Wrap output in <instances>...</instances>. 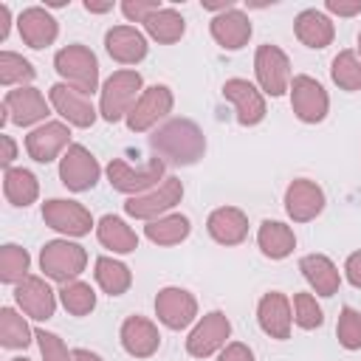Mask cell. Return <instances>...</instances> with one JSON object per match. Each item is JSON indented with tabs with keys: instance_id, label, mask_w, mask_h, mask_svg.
Instances as JSON below:
<instances>
[{
	"instance_id": "obj_31",
	"label": "cell",
	"mask_w": 361,
	"mask_h": 361,
	"mask_svg": "<svg viewBox=\"0 0 361 361\" xmlns=\"http://www.w3.org/2000/svg\"><path fill=\"white\" fill-rule=\"evenodd\" d=\"M189 231H192L189 217H186V214H178V212L164 214V217H158V220H149V223L144 226L147 240L155 243V245H178V243H183V240L189 237Z\"/></svg>"
},
{
	"instance_id": "obj_5",
	"label": "cell",
	"mask_w": 361,
	"mask_h": 361,
	"mask_svg": "<svg viewBox=\"0 0 361 361\" xmlns=\"http://www.w3.org/2000/svg\"><path fill=\"white\" fill-rule=\"evenodd\" d=\"M164 169H166V164L161 158H149L141 166H130L127 161L113 158L107 164V180L116 192H124V195L135 197V195H144L147 189H155L158 180L164 178Z\"/></svg>"
},
{
	"instance_id": "obj_47",
	"label": "cell",
	"mask_w": 361,
	"mask_h": 361,
	"mask_svg": "<svg viewBox=\"0 0 361 361\" xmlns=\"http://www.w3.org/2000/svg\"><path fill=\"white\" fill-rule=\"evenodd\" d=\"M8 28H11V8L6 3H0V39L8 37Z\"/></svg>"
},
{
	"instance_id": "obj_4",
	"label": "cell",
	"mask_w": 361,
	"mask_h": 361,
	"mask_svg": "<svg viewBox=\"0 0 361 361\" xmlns=\"http://www.w3.org/2000/svg\"><path fill=\"white\" fill-rule=\"evenodd\" d=\"M87 265V251L79 245V243H71L68 237L65 240H48L39 251V268L48 279L65 285V282H73Z\"/></svg>"
},
{
	"instance_id": "obj_14",
	"label": "cell",
	"mask_w": 361,
	"mask_h": 361,
	"mask_svg": "<svg viewBox=\"0 0 361 361\" xmlns=\"http://www.w3.org/2000/svg\"><path fill=\"white\" fill-rule=\"evenodd\" d=\"M48 102H51V107H54L68 124L82 127V130H85V127H93V121H96V116H99V110L93 107L90 96L82 93V90H76V87H71V85H65V82L51 85Z\"/></svg>"
},
{
	"instance_id": "obj_38",
	"label": "cell",
	"mask_w": 361,
	"mask_h": 361,
	"mask_svg": "<svg viewBox=\"0 0 361 361\" xmlns=\"http://www.w3.org/2000/svg\"><path fill=\"white\" fill-rule=\"evenodd\" d=\"M37 76L34 65L28 59H23L14 51H0V85L3 87H25L31 79Z\"/></svg>"
},
{
	"instance_id": "obj_7",
	"label": "cell",
	"mask_w": 361,
	"mask_h": 361,
	"mask_svg": "<svg viewBox=\"0 0 361 361\" xmlns=\"http://www.w3.org/2000/svg\"><path fill=\"white\" fill-rule=\"evenodd\" d=\"M183 197V183L178 178H164L152 192H144V195H135L124 203V212L135 220H158L164 217L172 206H178Z\"/></svg>"
},
{
	"instance_id": "obj_17",
	"label": "cell",
	"mask_w": 361,
	"mask_h": 361,
	"mask_svg": "<svg viewBox=\"0 0 361 361\" xmlns=\"http://www.w3.org/2000/svg\"><path fill=\"white\" fill-rule=\"evenodd\" d=\"M71 147V130L65 121H45L25 135V152L37 164H51Z\"/></svg>"
},
{
	"instance_id": "obj_23",
	"label": "cell",
	"mask_w": 361,
	"mask_h": 361,
	"mask_svg": "<svg viewBox=\"0 0 361 361\" xmlns=\"http://www.w3.org/2000/svg\"><path fill=\"white\" fill-rule=\"evenodd\" d=\"M209 31L214 37V42L226 51H240L243 45H248L251 39V20L245 11L240 8H228L223 14H214L209 23Z\"/></svg>"
},
{
	"instance_id": "obj_35",
	"label": "cell",
	"mask_w": 361,
	"mask_h": 361,
	"mask_svg": "<svg viewBox=\"0 0 361 361\" xmlns=\"http://www.w3.org/2000/svg\"><path fill=\"white\" fill-rule=\"evenodd\" d=\"M330 79L347 93L361 90V56L355 51H350V48L338 51L333 56V62H330Z\"/></svg>"
},
{
	"instance_id": "obj_44",
	"label": "cell",
	"mask_w": 361,
	"mask_h": 361,
	"mask_svg": "<svg viewBox=\"0 0 361 361\" xmlns=\"http://www.w3.org/2000/svg\"><path fill=\"white\" fill-rule=\"evenodd\" d=\"M324 8L338 17H355V14H361V0H327Z\"/></svg>"
},
{
	"instance_id": "obj_45",
	"label": "cell",
	"mask_w": 361,
	"mask_h": 361,
	"mask_svg": "<svg viewBox=\"0 0 361 361\" xmlns=\"http://www.w3.org/2000/svg\"><path fill=\"white\" fill-rule=\"evenodd\" d=\"M344 274H347V282L353 288H361V251H353L344 262Z\"/></svg>"
},
{
	"instance_id": "obj_18",
	"label": "cell",
	"mask_w": 361,
	"mask_h": 361,
	"mask_svg": "<svg viewBox=\"0 0 361 361\" xmlns=\"http://www.w3.org/2000/svg\"><path fill=\"white\" fill-rule=\"evenodd\" d=\"M223 96L234 104V113H237V121L243 127H254L265 118L268 107H265V96L262 90L248 82V79H226L223 85Z\"/></svg>"
},
{
	"instance_id": "obj_39",
	"label": "cell",
	"mask_w": 361,
	"mask_h": 361,
	"mask_svg": "<svg viewBox=\"0 0 361 361\" xmlns=\"http://www.w3.org/2000/svg\"><path fill=\"white\" fill-rule=\"evenodd\" d=\"M336 336H338V344L344 350H361V310H355L350 305L341 307Z\"/></svg>"
},
{
	"instance_id": "obj_29",
	"label": "cell",
	"mask_w": 361,
	"mask_h": 361,
	"mask_svg": "<svg viewBox=\"0 0 361 361\" xmlns=\"http://www.w3.org/2000/svg\"><path fill=\"white\" fill-rule=\"evenodd\" d=\"M3 195L11 206L25 209L39 197V180L31 169H23V166L3 169Z\"/></svg>"
},
{
	"instance_id": "obj_37",
	"label": "cell",
	"mask_w": 361,
	"mask_h": 361,
	"mask_svg": "<svg viewBox=\"0 0 361 361\" xmlns=\"http://www.w3.org/2000/svg\"><path fill=\"white\" fill-rule=\"evenodd\" d=\"M28 265H31V257L25 248L14 245V243H6L0 248V282L6 285H17L28 276Z\"/></svg>"
},
{
	"instance_id": "obj_22",
	"label": "cell",
	"mask_w": 361,
	"mask_h": 361,
	"mask_svg": "<svg viewBox=\"0 0 361 361\" xmlns=\"http://www.w3.org/2000/svg\"><path fill=\"white\" fill-rule=\"evenodd\" d=\"M17 28H20V37L28 48L39 51V48H48L54 45L56 34H59V23L54 20V14L42 6H28L23 8V14L17 17Z\"/></svg>"
},
{
	"instance_id": "obj_32",
	"label": "cell",
	"mask_w": 361,
	"mask_h": 361,
	"mask_svg": "<svg viewBox=\"0 0 361 361\" xmlns=\"http://www.w3.org/2000/svg\"><path fill=\"white\" fill-rule=\"evenodd\" d=\"M144 28H147V34H149L155 42H161V45H172V42H178V39L183 37V31H186V20H183L180 11H175V8H169V6H161L155 14L147 17Z\"/></svg>"
},
{
	"instance_id": "obj_20",
	"label": "cell",
	"mask_w": 361,
	"mask_h": 361,
	"mask_svg": "<svg viewBox=\"0 0 361 361\" xmlns=\"http://www.w3.org/2000/svg\"><path fill=\"white\" fill-rule=\"evenodd\" d=\"M14 299L20 305V310L37 322H48L56 310V293L51 290V285L42 276H25L23 282L14 285Z\"/></svg>"
},
{
	"instance_id": "obj_34",
	"label": "cell",
	"mask_w": 361,
	"mask_h": 361,
	"mask_svg": "<svg viewBox=\"0 0 361 361\" xmlns=\"http://www.w3.org/2000/svg\"><path fill=\"white\" fill-rule=\"evenodd\" d=\"M34 338V330L28 327L25 316H20L14 307H0V344L6 350H25Z\"/></svg>"
},
{
	"instance_id": "obj_42",
	"label": "cell",
	"mask_w": 361,
	"mask_h": 361,
	"mask_svg": "<svg viewBox=\"0 0 361 361\" xmlns=\"http://www.w3.org/2000/svg\"><path fill=\"white\" fill-rule=\"evenodd\" d=\"M161 8L158 0H124L121 3V14L130 20V23H147L149 14H155Z\"/></svg>"
},
{
	"instance_id": "obj_33",
	"label": "cell",
	"mask_w": 361,
	"mask_h": 361,
	"mask_svg": "<svg viewBox=\"0 0 361 361\" xmlns=\"http://www.w3.org/2000/svg\"><path fill=\"white\" fill-rule=\"evenodd\" d=\"M93 276H96L99 288H102L107 296H121V293H127L130 285H133V274H130V268H127L124 262L113 259V257H99V259H96V271H93Z\"/></svg>"
},
{
	"instance_id": "obj_21",
	"label": "cell",
	"mask_w": 361,
	"mask_h": 361,
	"mask_svg": "<svg viewBox=\"0 0 361 361\" xmlns=\"http://www.w3.org/2000/svg\"><path fill=\"white\" fill-rule=\"evenodd\" d=\"M118 338H121L124 353L133 355V358H149V355H155L158 347H161L158 324L149 322L147 316H127V319L121 322Z\"/></svg>"
},
{
	"instance_id": "obj_50",
	"label": "cell",
	"mask_w": 361,
	"mask_h": 361,
	"mask_svg": "<svg viewBox=\"0 0 361 361\" xmlns=\"http://www.w3.org/2000/svg\"><path fill=\"white\" fill-rule=\"evenodd\" d=\"M358 54H361V31H358Z\"/></svg>"
},
{
	"instance_id": "obj_49",
	"label": "cell",
	"mask_w": 361,
	"mask_h": 361,
	"mask_svg": "<svg viewBox=\"0 0 361 361\" xmlns=\"http://www.w3.org/2000/svg\"><path fill=\"white\" fill-rule=\"evenodd\" d=\"M85 8L93 11V14H104V11L113 8V3H93V0H85Z\"/></svg>"
},
{
	"instance_id": "obj_24",
	"label": "cell",
	"mask_w": 361,
	"mask_h": 361,
	"mask_svg": "<svg viewBox=\"0 0 361 361\" xmlns=\"http://www.w3.org/2000/svg\"><path fill=\"white\" fill-rule=\"evenodd\" d=\"M104 48L107 54L121 62V65H138L147 56V37L135 25H113L104 34Z\"/></svg>"
},
{
	"instance_id": "obj_16",
	"label": "cell",
	"mask_w": 361,
	"mask_h": 361,
	"mask_svg": "<svg viewBox=\"0 0 361 361\" xmlns=\"http://www.w3.org/2000/svg\"><path fill=\"white\" fill-rule=\"evenodd\" d=\"M324 189L316 180L296 178L285 189V212L293 223H310L324 212Z\"/></svg>"
},
{
	"instance_id": "obj_48",
	"label": "cell",
	"mask_w": 361,
	"mask_h": 361,
	"mask_svg": "<svg viewBox=\"0 0 361 361\" xmlns=\"http://www.w3.org/2000/svg\"><path fill=\"white\" fill-rule=\"evenodd\" d=\"M73 361H104V358L99 353H90V350L79 347V350H73Z\"/></svg>"
},
{
	"instance_id": "obj_3",
	"label": "cell",
	"mask_w": 361,
	"mask_h": 361,
	"mask_svg": "<svg viewBox=\"0 0 361 361\" xmlns=\"http://www.w3.org/2000/svg\"><path fill=\"white\" fill-rule=\"evenodd\" d=\"M54 68H56V73L62 76L65 85H71V87H76L87 96L99 87V59L82 42L59 48L56 56H54Z\"/></svg>"
},
{
	"instance_id": "obj_46",
	"label": "cell",
	"mask_w": 361,
	"mask_h": 361,
	"mask_svg": "<svg viewBox=\"0 0 361 361\" xmlns=\"http://www.w3.org/2000/svg\"><path fill=\"white\" fill-rule=\"evenodd\" d=\"M0 147H3L0 166H3V169H11V164H14V158H17V144H14V138L6 135V133H0Z\"/></svg>"
},
{
	"instance_id": "obj_12",
	"label": "cell",
	"mask_w": 361,
	"mask_h": 361,
	"mask_svg": "<svg viewBox=\"0 0 361 361\" xmlns=\"http://www.w3.org/2000/svg\"><path fill=\"white\" fill-rule=\"evenodd\" d=\"M172 104H175V96L166 85H152V87H144V93L138 96V102L133 104V110L127 113V127L133 133H147L152 130L161 118H166L172 113Z\"/></svg>"
},
{
	"instance_id": "obj_51",
	"label": "cell",
	"mask_w": 361,
	"mask_h": 361,
	"mask_svg": "<svg viewBox=\"0 0 361 361\" xmlns=\"http://www.w3.org/2000/svg\"><path fill=\"white\" fill-rule=\"evenodd\" d=\"M11 361H31V358H11Z\"/></svg>"
},
{
	"instance_id": "obj_43",
	"label": "cell",
	"mask_w": 361,
	"mask_h": 361,
	"mask_svg": "<svg viewBox=\"0 0 361 361\" xmlns=\"http://www.w3.org/2000/svg\"><path fill=\"white\" fill-rule=\"evenodd\" d=\"M217 361H254V350L248 344H243V341H228L220 350Z\"/></svg>"
},
{
	"instance_id": "obj_15",
	"label": "cell",
	"mask_w": 361,
	"mask_h": 361,
	"mask_svg": "<svg viewBox=\"0 0 361 361\" xmlns=\"http://www.w3.org/2000/svg\"><path fill=\"white\" fill-rule=\"evenodd\" d=\"M155 316L169 330H183L197 319V299L186 288H161L155 296Z\"/></svg>"
},
{
	"instance_id": "obj_26",
	"label": "cell",
	"mask_w": 361,
	"mask_h": 361,
	"mask_svg": "<svg viewBox=\"0 0 361 361\" xmlns=\"http://www.w3.org/2000/svg\"><path fill=\"white\" fill-rule=\"evenodd\" d=\"M299 271L302 276L307 279L310 290L316 296H333L338 293V285H341V274L336 268V262L324 254H305L299 259Z\"/></svg>"
},
{
	"instance_id": "obj_8",
	"label": "cell",
	"mask_w": 361,
	"mask_h": 361,
	"mask_svg": "<svg viewBox=\"0 0 361 361\" xmlns=\"http://www.w3.org/2000/svg\"><path fill=\"white\" fill-rule=\"evenodd\" d=\"M42 220L54 231L65 237H85L93 228V214L87 206L79 200H65V197H51L42 203Z\"/></svg>"
},
{
	"instance_id": "obj_28",
	"label": "cell",
	"mask_w": 361,
	"mask_h": 361,
	"mask_svg": "<svg viewBox=\"0 0 361 361\" xmlns=\"http://www.w3.org/2000/svg\"><path fill=\"white\" fill-rule=\"evenodd\" d=\"M257 245L268 259H285L296 248V234L282 220H262L257 231Z\"/></svg>"
},
{
	"instance_id": "obj_9",
	"label": "cell",
	"mask_w": 361,
	"mask_h": 361,
	"mask_svg": "<svg viewBox=\"0 0 361 361\" xmlns=\"http://www.w3.org/2000/svg\"><path fill=\"white\" fill-rule=\"evenodd\" d=\"M290 107L299 121L319 124V121H324V116L330 110V96L322 87V82H316L307 73H299L290 79Z\"/></svg>"
},
{
	"instance_id": "obj_6",
	"label": "cell",
	"mask_w": 361,
	"mask_h": 361,
	"mask_svg": "<svg viewBox=\"0 0 361 361\" xmlns=\"http://www.w3.org/2000/svg\"><path fill=\"white\" fill-rule=\"evenodd\" d=\"M254 73H257L262 93H268V96H282L285 90H290V59L279 45L265 42L257 48Z\"/></svg>"
},
{
	"instance_id": "obj_11",
	"label": "cell",
	"mask_w": 361,
	"mask_h": 361,
	"mask_svg": "<svg viewBox=\"0 0 361 361\" xmlns=\"http://www.w3.org/2000/svg\"><path fill=\"white\" fill-rule=\"evenodd\" d=\"M231 336V322H228V316L223 313V310H209L195 327H192V333H189V338H186V353L192 355V358H209V355H214L217 350H223Z\"/></svg>"
},
{
	"instance_id": "obj_10",
	"label": "cell",
	"mask_w": 361,
	"mask_h": 361,
	"mask_svg": "<svg viewBox=\"0 0 361 361\" xmlns=\"http://www.w3.org/2000/svg\"><path fill=\"white\" fill-rule=\"evenodd\" d=\"M99 175H102L99 161L82 144H71L65 149V155L59 158V180L71 192H87V189H93L99 183Z\"/></svg>"
},
{
	"instance_id": "obj_19",
	"label": "cell",
	"mask_w": 361,
	"mask_h": 361,
	"mask_svg": "<svg viewBox=\"0 0 361 361\" xmlns=\"http://www.w3.org/2000/svg\"><path fill=\"white\" fill-rule=\"evenodd\" d=\"M257 322H259L265 336H271L276 341L290 338V327H293V305H290V299L285 293H279V290H268L257 305Z\"/></svg>"
},
{
	"instance_id": "obj_40",
	"label": "cell",
	"mask_w": 361,
	"mask_h": 361,
	"mask_svg": "<svg viewBox=\"0 0 361 361\" xmlns=\"http://www.w3.org/2000/svg\"><path fill=\"white\" fill-rule=\"evenodd\" d=\"M293 322L302 330H316L324 324V310L319 307L313 293H296L293 296Z\"/></svg>"
},
{
	"instance_id": "obj_30",
	"label": "cell",
	"mask_w": 361,
	"mask_h": 361,
	"mask_svg": "<svg viewBox=\"0 0 361 361\" xmlns=\"http://www.w3.org/2000/svg\"><path fill=\"white\" fill-rule=\"evenodd\" d=\"M96 237L104 248H110L113 254H130L138 248V234L116 214H104L96 226Z\"/></svg>"
},
{
	"instance_id": "obj_36",
	"label": "cell",
	"mask_w": 361,
	"mask_h": 361,
	"mask_svg": "<svg viewBox=\"0 0 361 361\" xmlns=\"http://www.w3.org/2000/svg\"><path fill=\"white\" fill-rule=\"evenodd\" d=\"M59 302L71 316H87L96 307V290L87 282L73 279V282H65L59 288Z\"/></svg>"
},
{
	"instance_id": "obj_41",
	"label": "cell",
	"mask_w": 361,
	"mask_h": 361,
	"mask_svg": "<svg viewBox=\"0 0 361 361\" xmlns=\"http://www.w3.org/2000/svg\"><path fill=\"white\" fill-rule=\"evenodd\" d=\"M34 338L39 344L42 361H73V350L65 347V341L51 330H34Z\"/></svg>"
},
{
	"instance_id": "obj_25",
	"label": "cell",
	"mask_w": 361,
	"mask_h": 361,
	"mask_svg": "<svg viewBox=\"0 0 361 361\" xmlns=\"http://www.w3.org/2000/svg\"><path fill=\"white\" fill-rule=\"evenodd\" d=\"M206 231L220 245H240L248 237V217L237 206H220L209 214Z\"/></svg>"
},
{
	"instance_id": "obj_1",
	"label": "cell",
	"mask_w": 361,
	"mask_h": 361,
	"mask_svg": "<svg viewBox=\"0 0 361 361\" xmlns=\"http://www.w3.org/2000/svg\"><path fill=\"white\" fill-rule=\"evenodd\" d=\"M149 144H152V149L158 152V158L164 164L169 161L175 166H192L206 152V135L192 118H169V121H164L149 135Z\"/></svg>"
},
{
	"instance_id": "obj_13",
	"label": "cell",
	"mask_w": 361,
	"mask_h": 361,
	"mask_svg": "<svg viewBox=\"0 0 361 361\" xmlns=\"http://www.w3.org/2000/svg\"><path fill=\"white\" fill-rule=\"evenodd\" d=\"M45 116H48V102L45 96L25 85V87H14L6 93L3 99V116H0V124H17V127H31L37 121L45 124Z\"/></svg>"
},
{
	"instance_id": "obj_27",
	"label": "cell",
	"mask_w": 361,
	"mask_h": 361,
	"mask_svg": "<svg viewBox=\"0 0 361 361\" xmlns=\"http://www.w3.org/2000/svg\"><path fill=\"white\" fill-rule=\"evenodd\" d=\"M293 34H296V39H299L302 45L319 51V48H327V45L333 42L336 25H333V20H330L324 11H319V8H305V11H299L296 20H293Z\"/></svg>"
},
{
	"instance_id": "obj_2",
	"label": "cell",
	"mask_w": 361,
	"mask_h": 361,
	"mask_svg": "<svg viewBox=\"0 0 361 361\" xmlns=\"http://www.w3.org/2000/svg\"><path fill=\"white\" fill-rule=\"evenodd\" d=\"M144 93V79L138 71L133 68H121L116 73H110L102 85V96H99V116L110 124L127 118V113L133 110V104L138 102V96Z\"/></svg>"
}]
</instances>
